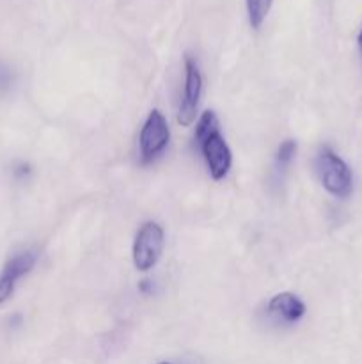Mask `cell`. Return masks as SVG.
<instances>
[{
  "instance_id": "obj_1",
  "label": "cell",
  "mask_w": 362,
  "mask_h": 364,
  "mask_svg": "<svg viewBox=\"0 0 362 364\" xmlns=\"http://www.w3.org/2000/svg\"><path fill=\"white\" fill-rule=\"evenodd\" d=\"M195 141L202 153L209 176L215 181L224 180L233 166V155L226 139L220 134L219 117L213 110H206L195 127Z\"/></svg>"
},
{
  "instance_id": "obj_2",
  "label": "cell",
  "mask_w": 362,
  "mask_h": 364,
  "mask_svg": "<svg viewBox=\"0 0 362 364\" xmlns=\"http://www.w3.org/2000/svg\"><path fill=\"white\" fill-rule=\"evenodd\" d=\"M316 173L323 188L334 198L346 199L353 192V174L348 164L330 146L319 148L314 160Z\"/></svg>"
},
{
  "instance_id": "obj_3",
  "label": "cell",
  "mask_w": 362,
  "mask_h": 364,
  "mask_svg": "<svg viewBox=\"0 0 362 364\" xmlns=\"http://www.w3.org/2000/svg\"><path fill=\"white\" fill-rule=\"evenodd\" d=\"M170 141V130L165 116L158 109H153L146 117L138 135V149H141V162L144 166L155 162L163 155Z\"/></svg>"
},
{
  "instance_id": "obj_4",
  "label": "cell",
  "mask_w": 362,
  "mask_h": 364,
  "mask_svg": "<svg viewBox=\"0 0 362 364\" xmlns=\"http://www.w3.org/2000/svg\"><path fill=\"white\" fill-rule=\"evenodd\" d=\"M163 244H165V235H163L162 226L158 223L142 224L138 228L133 240V265L141 272H148L158 263L162 256Z\"/></svg>"
},
{
  "instance_id": "obj_5",
  "label": "cell",
  "mask_w": 362,
  "mask_h": 364,
  "mask_svg": "<svg viewBox=\"0 0 362 364\" xmlns=\"http://www.w3.org/2000/svg\"><path fill=\"white\" fill-rule=\"evenodd\" d=\"M202 92V75L199 64L190 53H185V89L183 100L177 110V123L181 127H190L195 121V114L199 109V100Z\"/></svg>"
},
{
  "instance_id": "obj_6",
  "label": "cell",
  "mask_w": 362,
  "mask_h": 364,
  "mask_svg": "<svg viewBox=\"0 0 362 364\" xmlns=\"http://www.w3.org/2000/svg\"><path fill=\"white\" fill-rule=\"evenodd\" d=\"M34 265L35 255L32 251L18 252L13 258L7 259L2 272H0V304H4V302L13 295L18 279L27 276V274L34 269Z\"/></svg>"
},
{
  "instance_id": "obj_7",
  "label": "cell",
  "mask_w": 362,
  "mask_h": 364,
  "mask_svg": "<svg viewBox=\"0 0 362 364\" xmlns=\"http://www.w3.org/2000/svg\"><path fill=\"white\" fill-rule=\"evenodd\" d=\"M305 311H307V308H305L304 301H300L297 295L290 294V291L273 295L268 302L270 316H273V320H277V322L287 323V326L304 318Z\"/></svg>"
},
{
  "instance_id": "obj_8",
  "label": "cell",
  "mask_w": 362,
  "mask_h": 364,
  "mask_svg": "<svg viewBox=\"0 0 362 364\" xmlns=\"http://www.w3.org/2000/svg\"><path fill=\"white\" fill-rule=\"evenodd\" d=\"M273 0H245V6H247V16L248 23L254 31H258L263 25V21L266 20L270 13V7H272Z\"/></svg>"
},
{
  "instance_id": "obj_9",
  "label": "cell",
  "mask_w": 362,
  "mask_h": 364,
  "mask_svg": "<svg viewBox=\"0 0 362 364\" xmlns=\"http://www.w3.org/2000/svg\"><path fill=\"white\" fill-rule=\"evenodd\" d=\"M295 155H297V142L291 141V139H286L279 144V149H277V166L279 167H287L291 162H293Z\"/></svg>"
},
{
  "instance_id": "obj_10",
  "label": "cell",
  "mask_w": 362,
  "mask_h": 364,
  "mask_svg": "<svg viewBox=\"0 0 362 364\" xmlns=\"http://www.w3.org/2000/svg\"><path fill=\"white\" fill-rule=\"evenodd\" d=\"M13 84V73L4 63H0V91H6Z\"/></svg>"
},
{
  "instance_id": "obj_11",
  "label": "cell",
  "mask_w": 362,
  "mask_h": 364,
  "mask_svg": "<svg viewBox=\"0 0 362 364\" xmlns=\"http://www.w3.org/2000/svg\"><path fill=\"white\" fill-rule=\"evenodd\" d=\"M14 174H16L18 178L27 176V174H31V166H27V164H20V166L16 167V171H14Z\"/></svg>"
},
{
  "instance_id": "obj_12",
  "label": "cell",
  "mask_w": 362,
  "mask_h": 364,
  "mask_svg": "<svg viewBox=\"0 0 362 364\" xmlns=\"http://www.w3.org/2000/svg\"><path fill=\"white\" fill-rule=\"evenodd\" d=\"M138 290H141L142 294H149V290H151V281H141V283H138Z\"/></svg>"
},
{
  "instance_id": "obj_13",
  "label": "cell",
  "mask_w": 362,
  "mask_h": 364,
  "mask_svg": "<svg viewBox=\"0 0 362 364\" xmlns=\"http://www.w3.org/2000/svg\"><path fill=\"white\" fill-rule=\"evenodd\" d=\"M357 46H358V52H361V55H362V28L357 36Z\"/></svg>"
},
{
  "instance_id": "obj_14",
  "label": "cell",
  "mask_w": 362,
  "mask_h": 364,
  "mask_svg": "<svg viewBox=\"0 0 362 364\" xmlns=\"http://www.w3.org/2000/svg\"><path fill=\"white\" fill-rule=\"evenodd\" d=\"M158 364H174V363H169V361H162V363H158ZM183 364H187V363H183Z\"/></svg>"
}]
</instances>
